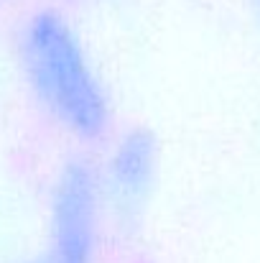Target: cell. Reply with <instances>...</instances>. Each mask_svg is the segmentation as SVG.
I'll use <instances>...</instances> for the list:
<instances>
[{
	"instance_id": "obj_2",
	"label": "cell",
	"mask_w": 260,
	"mask_h": 263,
	"mask_svg": "<svg viewBox=\"0 0 260 263\" xmlns=\"http://www.w3.org/2000/svg\"><path fill=\"white\" fill-rule=\"evenodd\" d=\"M99 235V186L85 164L67 166L51 199V230L31 263H94Z\"/></svg>"
},
{
	"instance_id": "obj_1",
	"label": "cell",
	"mask_w": 260,
	"mask_h": 263,
	"mask_svg": "<svg viewBox=\"0 0 260 263\" xmlns=\"http://www.w3.org/2000/svg\"><path fill=\"white\" fill-rule=\"evenodd\" d=\"M28 85L46 112L72 136L97 141L110 125V102L77 31L51 10L36 13L21 36Z\"/></svg>"
},
{
	"instance_id": "obj_4",
	"label": "cell",
	"mask_w": 260,
	"mask_h": 263,
	"mask_svg": "<svg viewBox=\"0 0 260 263\" xmlns=\"http://www.w3.org/2000/svg\"><path fill=\"white\" fill-rule=\"evenodd\" d=\"M255 8H258V13H260V0H255Z\"/></svg>"
},
{
	"instance_id": "obj_3",
	"label": "cell",
	"mask_w": 260,
	"mask_h": 263,
	"mask_svg": "<svg viewBox=\"0 0 260 263\" xmlns=\"http://www.w3.org/2000/svg\"><path fill=\"white\" fill-rule=\"evenodd\" d=\"M156 174V148L146 133L120 138L107 161V192L117 207H138Z\"/></svg>"
}]
</instances>
